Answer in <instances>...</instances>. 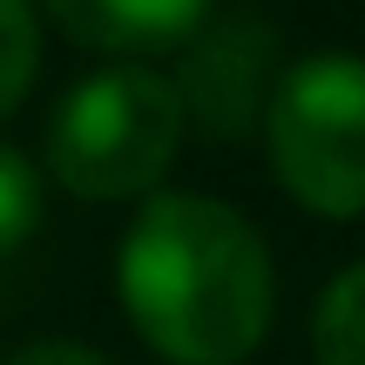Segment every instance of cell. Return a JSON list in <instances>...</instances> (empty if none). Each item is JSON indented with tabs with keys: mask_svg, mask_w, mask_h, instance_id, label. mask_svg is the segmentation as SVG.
Segmentation results:
<instances>
[{
	"mask_svg": "<svg viewBox=\"0 0 365 365\" xmlns=\"http://www.w3.org/2000/svg\"><path fill=\"white\" fill-rule=\"evenodd\" d=\"M41 75V14L34 0H0V122L34 95Z\"/></svg>",
	"mask_w": 365,
	"mask_h": 365,
	"instance_id": "obj_7",
	"label": "cell"
},
{
	"mask_svg": "<svg viewBox=\"0 0 365 365\" xmlns=\"http://www.w3.org/2000/svg\"><path fill=\"white\" fill-rule=\"evenodd\" d=\"M0 365H108L95 345H75V339H34V345H21L14 359H0Z\"/></svg>",
	"mask_w": 365,
	"mask_h": 365,
	"instance_id": "obj_9",
	"label": "cell"
},
{
	"mask_svg": "<svg viewBox=\"0 0 365 365\" xmlns=\"http://www.w3.org/2000/svg\"><path fill=\"white\" fill-rule=\"evenodd\" d=\"M257 135L298 210L331 223L365 217V54L318 48L284 61Z\"/></svg>",
	"mask_w": 365,
	"mask_h": 365,
	"instance_id": "obj_3",
	"label": "cell"
},
{
	"mask_svg": "<svg viewBox=\"0 0 365 365\" xmlns=\"http://www.w3.org/2000/svg\"><path fill=\"white\" fill-rule=\"evenodd\" d=\"M284 34L257 7H210L176 41L170 88L182 102V122L210 143H244L264 129V108L284 75Z\"/></svg>",
	"mask_w": 365,
	"mask_h": 365,
	"instance_id": "obj_4",
	"label": "cell"
},
{
	"mask_svg": "<svg viewBox=\"0 0 365 365\" xmlns=\"http://www.w3.org/2000/svg\"><path fill=\"white\" fill-rule=\"evenodd\" d=\"M182 135L190 122H182L170 75L143 61H115L81 75L54 102L48 135H41V170L81 203H129L170 176Z\"/></svg>",
	"mask_w": 365,
	"mask_h": 365,
	"instance_id": "obj_2",
	"label": "cell"
},
{
	"mask_svg": "<svg viewBox=\"0 0 365 365\" xmlns=\"http://www.w3.org/2000/svg\"><path fill=\"white\" fill-rule=\"evenodd\" d=\"M115 298L170 365H244L271 331L277 277L257 223L203 190H163L115 250Z\"/></svg>",
	"mask_w": 365,
	"mask_h": 365,
	"instance_id": "obj_1",
	"label": "cell"
},
{
	"mask_svg": "<svg viewBox=\"0 0 365 365\" xmlns=\"http://www.w3.org/2000/svg\"><path fill=\"white\" fill-rule=\"evenodd\" d=\"M41 7L75 48L149 54V48H176L217 0H41Z\"/></svg>",
	"mask_w": 365,
	"mask_h": 365,
	"instance_id": "obj_5",
	"label": "cell"
},
{
	"mask_svg": "<svg viewBox=\"0 0 365 365\" xmlns=\"http://www.w3.org/2000/svg\"><path fill=\"white\" fill-rule=\"evenodd\" d=\"M41 210H48V182H41L34 156L0 143V257H14L41 230Z\"/></svg>",
	"mask_w": 365,
	"mask_h": 365,
	"instance_id": "obj_8",
	"label": "cell"
},
{
	"mask_svg": "<svg viewBox=\"0 0 365 365\" xmlns=\"http://www.w3.org/2000/svg\"><path fill=\"white\" fill-rule=\"evenodd\" d=\"M312 359L318 365H365V257L345 264L312 312Z\"/></svg>",
	"mask_w": 365,
	"mask_h": 365,
	"instance_id": "obj_6",
	"label": "cell"
}]
</instances>
